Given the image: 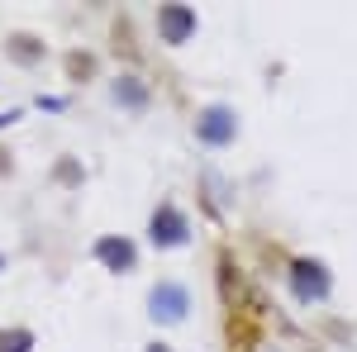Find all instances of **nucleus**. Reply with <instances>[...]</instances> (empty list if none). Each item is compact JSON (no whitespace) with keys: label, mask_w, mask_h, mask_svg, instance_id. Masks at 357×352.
I'll list each match as a JSON object with an SVG mask.
<instances>
[{"label":"nucleus","mask_w":357,"mask_h":352,"mask_svg":"<svg viewBox=\"0 0 357 352\" xmlns=\"http://www.w3.org/2000/svg\"><path fill=\"white\" fill-rule=\"evenodd\" d=\"M200 134L210 138V143H224V138H234V124H229L224 109H210V114L200 119Z\"/></svg>","instance_id":"nucleus-4"},{"label":"nucleus","mask_w":357,"mask_h":352,"mask_svg":"<svg viewBox=\"0 0 357 352\" xmlns=\"http://www.w3.org/2000/svg\"><path fill=\"white\" fill-rule=\"evenodd\" d=\"M153 314H158V319H181V314H186V291H181L176 281H162V286L153 291Z\"/></svg>","instance_id":"nucleus-2"},{"label":"nucleus","mask_w":357,"mask_h":352,"mask_svg":"<svg viewBox=\"0 0 357 352\" xmlns=\"http://www.w3.org/2000/svg\"><path fill=\"white\" fill-rule=\"evenodd\" d=\"M114 95H124L129 105H138V100H143V91H134V86H114Z\"/></svg>","instance_id":"nucleus-7"},{"label":"nucleus","mask_w":357,"mask_h":352,"mask_svg":"<svg viewBox=\"0 0 357 352\" xmlns=\"http://www.w3.org/2000/svg\"><path fill=\"white\" fill-rule=\"evenodd\" d=\"M100 257H110V262H119V267H129V262H134V247H129V243H100Z\"/></svg>","instance_id":"nucleus-6"},{"label":"nucleus","mask_w":357,"mask_h":352,"mask_svg":"<svg viewBox=\"0 0 357 352\" xmlns=\"http://www.w3.org/2000/svg\"><path fill=\"white\" fill-rule=\"evenodd\" d=\"M158 29H162L167 43H186V33H195V15L186 5H167L162 15H158Z\"/></svg>","instance_id":"nucleus-1"},{"label":"nucleus","mask_w":357,"mask_h":352,"mask_svg":"<svg viewBox=\"0 0 357 352\" xmlns=\"http://www.w3.org/2000/svg\"><path fill=\"white\" fill-rule=\"evenodd\" d=\"M181 238H186V219L176 215L172 205H162L153 215V243H181Z\"/></svg>","instance_id":"nucleus-3"},{"label":"nucleus","mask_w":357,"mask_h":352,"mask_svg":"<svg viewBox=\"0 0 357 352\" xmlns=\"http://www.w3.org/2000/svg\"><path fill=\"white\" fill-rule=\"evenodd\" d=\"M153 352H167V348H153Z\"/></svg>","instance_id":"nucleus-8"},{"label":"nucleus","mask_w":357,"mask_h":352,"mask_svg":"<svg viewBox=\"0 0 357 352\" xmlns=\"http://www.w3.org/2000/svg\"><path fill=\"white\" fill-rule=\"evenodd\" d=\"M296 271H301V276H296V291H301V296H314V300H319L324 291H329V281L319 276V267H305V262H301Z\"/></svg>","instance_id":"nucleus-5"}]
</instances>
